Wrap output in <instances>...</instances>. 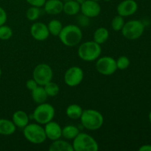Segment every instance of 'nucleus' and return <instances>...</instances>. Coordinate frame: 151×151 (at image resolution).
<instances>
[{"label":"nucleus","mask_w":151,"mask_h":151,"mask_svg":"<svg viewBox=\"0 0 151 151\" xmlns=\"http://www.w3.org/2000/svg\"><path fill=\"white\" fill-rule=\"evenodd\" d=\"M58 38L63 45L73 47L81 44L83 38V32L81 28L78 25L68 24L63 27Z\"/></svg>","instance_id":"f257e3e1"},{"label":"nucleus","mask_w":151,"mask_h":151,"mask_svg":"<svg viewBox=\"0 0 151 151\" xmlns=\"http://www.w3.org/2000/svg\"><path fill=\"white\" fill-rule=\"evenodd\" d=\"M82 126L88 131L99 130L104 123L103 114L95 109H86L83 111L81 118Z\"/></svg>","instance_id":"f03ea898"},{"label":"nucleus","mask_w":151,"mask_h":151,"mask_svg":"<svg viewBox=\"0 0 151 151\" xmlns=\"http://www.w3.org/2000/svg\"><path fill=\"white\" fill-rule=\"evenodd\" d=\"M102 47L100 44L94 41H88L82 43L78 49V55L81 60L87 62L94 61L100 57Z\"/></svg>","instance_id":"7ed1b4c3"},{"label":"nucleus","mask_w":151,"mask_h":151,"mask_svg":"<svg viewBox=\"0 0 151 151\" xmlns=\"http://www.w3.org/2000/svg\"><path fill=\"white\" fill-rule=\"evenodd\" d=\"M23 135L29 142L35 145L42 144L47 139L44 128L37 122L26 125L23 128Z\"/></svg>","instance_id":"20e7f679"},{"label":"nucleus","mask_w":151,"mask_h":151,"mask_svg":"<svg viewBox=\"0 0 151 151\" xmlns=\"http://www.w3.org/2000/svg\"><path fill=\"white\" fill-rule=\"evenodd\" d=\"M74 151H97L99 144L97 140L86 133L80 132L72 140Z\"/></svg>","instance_id":"39448f33"},{"label":"nucleus","mask_w":151,"mask_h":151,"mask_svg":"<svg viewBox=\"0 0 151 151\" xmlns=\"http://www.w3.org/2000/svg\"><path fill=\"white\" fill-rule=\"evenodd\" d=\"M55 115V108L51 104L45 102L41 104H38L37 107L34 109L32 117L37 123L40 125H45L50 121L53 120Z\"/></svg>","instance_id":"423d86ee"},{"label":"nucleus","mask_w":151,"mask_h":151,"mask_svg":"<svg viewBox=\"0 0 151 151\" xmlns=\"http://www.w3.org/2000/svg\"><path fill=\"white\" fill-rule=\"evenodd\" d=\"M144 31L145 24L143 22L140 20L133 19L125 22L121 32L126 39L134 41L139 38L143 35Z\"/></svg>","instance_id":"0eeeda50"},{"label":"nucleus","mask_w":151,"mask_h":151,"mask_svg":"<svg viewBox=\"0 0 151 151\" xmlns=\"http://www.w3.org/2000/svg\"><path fill=\"white\" fill-rule=\"evenodd\" d=\"M32 78L36 81L38 85L44 86L47 83L52 81V69L47 63H39L33 69Z\"/></svg>","instance_id":"6e6552de"},{"label":"nucleus","mask_w":151,"mask_h":151,"mask_svg":"<svg viewBox=\"0 0 151 151\" xmlns=\"http://www.w3.org/2000/svg\"><path fill=\"white\" fill-rule=\"evenodd\" d=\"M95 68L100 75L105 76L112 75L117 70L116 60L111 56H103L97 59Z\"/></svg>","instance_id":"1a4fd4ad"},{"label":"nucleus","mask_w":151,"mask_h":151,"mask_svg":"<svg viewBox=\"0 0 151 151\" xmlns=\"http://www.w3.org/2000/svg\"><path fill=\"white\" fill-rule=\"evenodd\" d=\"M84 78L83 70L80 66H74L66 71L63 76L64 83L69 87H75L81 83Z\"/></svg>","instance_id":"9d476101"},{"label":"nucleus","mask_w":151,"mask_h":151,"mask_svg":"<svg viewBox=\"0 0 151 151\" xmlns=\"http://www.w3.org/2000/svg\"><path fill=\"white\" fill-rule=\"evenodd\" d=\"M30 35L32 38L38 41H46L50 36L47 24L43 22H34L30 27Z\"/></svg>","instance_id":"9b49d317"},{"label":"nucleus","mask_w":151,"mask_h":151,"mask_svg":"<svg viewBox=\"0 0 151 151\" xmlns=\"http://www.w3.org/2000/svg\"><path fill=\"white\" fill-rule=\"evenodd\" d=\"M81 12L82 14L90 19L95 18L100 14L101 7L98 1L86 0L82 4H81Z\"/></svg>","instance_id":"f8f14e48"},{"label":"nucleus","mask_w":151,"mask_h":151,"mask_svg":"<svg viewBox=\"0 0 151 151\" xmlns=\"http://www.w3.org/2000/svg\"><path fill=\"white\" fill-rule=\"evenodd\" d=\"M138 10V4L135 0H123L116 7L117 14L122 17L134 15Z\"/></svg>","instance_id":"ddd939ff"},{"label":"nucleus","mask_w":151,"mask_h":151,"mask_svg":"<svg viewBox=\"0 0 151 151\" xmlns=\"http://www.w3.org/2000/svg\"><path fill=\"white\" fill-rule=\"evenodd\" d=\"M44 131H45L47 139L55 141L62 137V127L57 122L52 120L48 123L45 124Z\"/></svg>","instance_id":"4468645a"},{"label":"nucleus","mask_w":151,"mask_h":151,"mask_svg":"<svg viewBox=\"0 0 151 151\" xmlns=\"http://www.w3.org/2000/svg\"><path fill=\"white\" fill-rule=\"evenodd\" d=\"M43 7L47 14L55 16L63 12V2L61 0H47Z\"/></svg>","instance_id":"2eb2a0df"},{"label":"nucleus","mask_w":151,"mask_h":151,"mask_svg":"<svg viewBox=\"0 0 151 151\" xmlns=\"http://www.w3.org/2000/svg\"><path fill=\"white\" fill-rule=\"evenodd\" d=\"M12 121L16 128L23 129L26 125L29 124V117L27 114L22 110H18L13 113L12 116Z\"/></svg>","instance_id":"dca6fc26"},{"label":"nucleus","mask_w":151,"mask_h":151,"mask_svg":"<svg viewBox=\"0 0 151 151\" xmlns=\"http://www.w3.org/2000/svg\"><path fill=\"white\" fill-rule=\"evenodd\" d=\"M50 151H74L72 144L68 142V140H63L58 139L52 143L49 146Z\"/></svg>","instance_id":"f3484780"},{"label":"nucleus","mask_w":151,"mask_h":151,"mask_svg":"<svg viewBox=\"0 0 151 151\" xmlns=\"http://www.w3.org/2000/svg\"><path fill=\"white\" fill-rule=\"evenodd\" d=\"M16 126L10 119H0V135L10 136L16 132Z\"/></svg>","instance_id":"a211bd4d"},{"label":"nucleus","mask_w":151,"mask_h":151,"mask_svg":"<svg viewBox=\"0 0 151 151\" xmlns=\"http://www.w3.org/2000/svg\"><path fill=\"white\" fill-rule=\"evenodd\" d=\"M31 97L32 100L37 104L45 103L48 98V95L46 93L45 89L42 86H38L35 89L31 91Z\"/></svg>","instance_id":"6ab92c4d"},{"label":"nucleus","mask_w":151,"mask_h":151,"mask_svg":"<svg viewBox=\"0 0 151 151\" xmlns=\"http://www.w3.org/2000/svg\"><path fill=\"white\" fill-rule=\"evenodd\" d=\"M63 12L68 16H75L81 12V4L75 0H67L63 3Z\"/></svg>","instance_id":"aec40b11"},{"label":"nucleus","mask_w":151,"mask_h":151,"mask_svg":"<svg viewBox=\"0 0 151 151\" xmlns=\"http://www.w3.org/2000/svg\"><path fill=\"white\" fill-rule=\"evenodd\" d=\"M109 38V31L108 29L100 27L96 29L93 34V41L99 44H103L108 41Z\"/></svg>","instance_id":"412c9836"},{"label":"nucleus","mask_w":151,"mask_h":151,"mask_svg":"<svg viewBox=\"0 0 151 151\" xmlns=\"http://www.w3.org/2000/svg\"><path fill=\"white\" fill-rule=\"evenodd\" d=\"M81 132L79 128L74 125H68L62 128V137L66 140H73Z\"/></svg>","instance_id":"4be33fe9"},{"label":"nucleus","mask_w":151,"mask_h":151,"mask_svg":"<svg viewBox=\"0 0 151 151\" xmlns=\"http://www.w3.org/2000/svg\"><path fill=\"white\" fill-rule=\"evenodd\" d=\"M83 111V109L81 106L78 104H71L66 108V114L69 119H78L81 118Z\"/></svg>","instance_id":"5701e85b"},{"label":"nucleus","mask_w":151,"mask_h":151,"mask_svg":"<svg viewBox=\"0 0 151 151\" xmlns=\"http://www.w3.org/2000/svg\"><path fill=\"white\" fill-rule=\"evenodd\" d=\"M63 24L61 23V22L56 19H52L47 24V27H48L50 34L53 36H58L63 29Z\"/></svg>","instance_id":"b1692460"},{"label":"nucleus","mask_w":151,"mask_h":151,"mask_svg":"<svg viewBox=\"0 0 151 151\" xmlns=\"http://www.w3.org/2000/svg\"><path fill=\"white\" fill-rule=\"evenodd\" d=\"M44 88L48 97H55L60 91L59 86L56 83L52 82V81H50L47 84H45L44 86Z\"/></svg>","instance_id":"393cba45"},{"label":"nucleus","mask_w":151,"mask_h":151,"mask_svg":"<svg viewBox=\"0 0 151 151\" xmlns=\"http://www.w3.org/2000/svg\"><path fill=\"white\" fill-rule=\"evenodd\" d=\"M41 13V10L40 7L30 6V7H29L26 11V18L29 21L35 22L40 17Z\"/></svg>","instance_id":"a878e982"},{"label":"nucleus","mask_w":151,"mask_h":151,"mask_svg":"<svg viewBox=\"0 0 151 151\" xmlns=\"http://www.w3.org/2000/svg\"><path fill=\"white\" fill-rule=\"evenodd\" d=\"M125 19L124 17L117 15L115 16L112 19L111 22V26L113 30L114 31H121L122 27H123L124 24H125Z\"/></svg>","instance_id":"bb28decb"},{"label":"nucleus","mask_w":151,"mask_h":151,"mask_svg":"<svg viewBox=\"0 0 151 151\" xmlns=\"http://www.w3.org/2000/svg\"><path fill=\"white\" fill-rule=\"evenodd\" d=\"M13 29L9 26L3 24L0 26V40L7 41L13 36Z\"/></svg>","instance_id":"cd10ccee"},{"label":"nucleus","mask_w":151,"mask_h":151,"mask_svg":"<svg viewBox=\"0 0 151 151\" xmlns=\"http://www.w3.org/2000/svg\"><path fill=\"white\" fill-rule=\"evenodd\" d=\"M116 62L117 69H119V70H125V69H128V66H130L129 58L125 55L119 56L117 60H116Z\"/></svg>","instance_id":"c85d7f7f"},{"label":"nucleus","mask_w":151,"mask_h":151,"mask_svg":"<svg viewBox=\"0 0 151 151\" xmlns=\"http://www.w3.org/2000/svg\"><path fill=\"white\" fill-rule=\"evenodd\" d=\"M78 23L80 27H87L90 24V18L81 13L78 17Z\"/></svg>","instance_id":"c756f323"},{"label":"nucleus","mask_w":151,"mask_h":151,"mask_svg":"<svg viewBox=\"0 0 151 151\" xmlns=\"http://www.w3.org/2000/svg\"><path fill=\"white\" fill-rule=\"evenodd\" d=\"M27 4H29L30 6L33 7H38L41 8V7L44 5L47 0H25Z\"/></svg>","instance_id":"7c9ffc66"},{"label":"nucleus","mask_w":151,"mask_h":151,"mask_svg":"<svg viewBox=\"0 0 151 151\" xmlns=\"http://www.w3.org/2000/svg\"><path fill=\"white\" fill-rule=\"evenodd\" d=\"M25 86H26V88L31 91L32 90L35 89V88H36L37 86H38L39 85L37 83V82L33 79V78H31V79L27 80V81H26Z\"/></svg>","instance_id":"2f4dec72"},{"label":"nucleus","mask_w":151,"mask_h":151,"mask_svg":"<svg viewBox=\"0 0 151 151\" xmlns=\"http://www.w3.org/2000/svg\"><path fill=\"white\" fill-rule=\"evenodd\" d=\"M7 19V15L5 10L3 7H0V26L5 24Z\"/></svg>","instance_id":"473e14b6"},{"label":"nucleus","mask_w":151,"mask_h":151,"mask_svg":"<svg viewBox=\"0 0 151 151\" xmlns=\"http://www.w3.org/2000/svg\"><path fill=\"white\" fill-rule=\"evenodd\" d=\"M139 151H151V145H144L139 148Z\"/></svg>","instance_id":"72a5a7b5"},{"label":"nucleus","mask_w":151,"mask_h":151,"mask_svg":"<svg viewBox=\"0 0 151 151\" xmlns=\"http://www.w3.org/2000/svg\"><path fill=\"white\" fill-rule=\"evenodd\" d=\"M75 1H76L78 3H79L80 4H82L83 3L86 1V0H75Z\"/></svg>","instance_id":"f704fd0d"},{"label":"nucleus","mask_w":151,"mask_h":151,"mask_svg":"<svg viewBox=\"0 0 151 151\" xmlns=\"http://www.w3.org/2000/svg\"><path fill=\"white\" fill-rule=\"evenodd\" d=\"M149 121H150V122L151 123V111H150V114H149Z\"/></svg>","instance_id":"c9c22d12"},{"label":"nucleus","mask_w":151,"mask_h":151,"mask_svg":"<svg viewBox=\"0 0 151 151\" xmlns=\"http://www.w3.org/2000/svg\"><path fill=\"white\" fill-rule=\"evenodd\" d=\"M1 74H2V72H1V68H0V78H1Z\"/></svg>","instance_id":"e433bc0d"},{"label":"nucleus","mask_w":151,"mask_h":151,"mask_svg":"<svg viewBox=\"0 0 151 151\" xmlns=\"http://www.w3.org/2000/svg\"><path fill=\"white\" fill-rule=\"evenodd\" d=\"M103 1H107V2H109V1H111V0H103Z\"/></svg>","instance_id":"4c0bfd02"},{"label":"nucleus","mask_w":151,"mask_h":151,"mask_svg":"<svg viewBox=\"0 0 151 151\" xmlns=\"http://www.w3.org/2000/svg\"><path fill=\"white\" fill-rule=\"evenodd\" d=\"M93 1H100V0H93Z\"/></svg>","instance_id":"58836bf2"}]
</instances>
